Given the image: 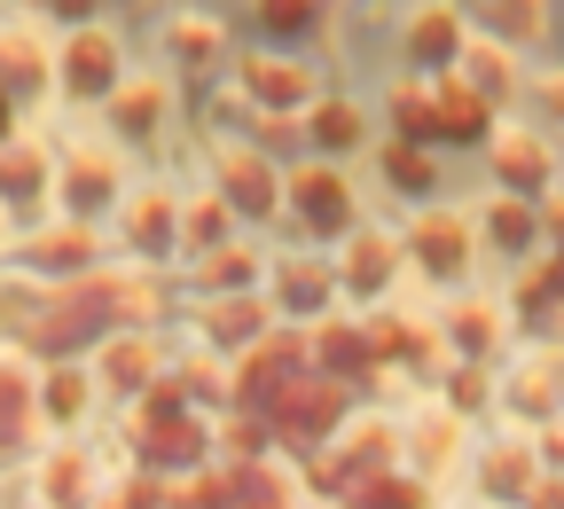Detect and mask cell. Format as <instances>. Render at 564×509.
<instances>
[{"mask_svg": "<svg viewBox=\"0 0 564 509\" xmlns=\"http://www.w3.org/2000/svg\"><path fill=\"white\" fill-rule=\"evenodd\" d=\"M337 408H345V385H337V377H314V385L291 377V385L274 392V423L291 431V440H314V431H329Z\"/></svg>", "mask_w": 564, "mask_h": 509, "instance_id": "1", "label": "cell"}, {"mask_svg": "<svg viewBox=\"0 0 564 509\" xmlns=\"http://www.w3.org/2000/svg\"><path fill=\"white\" fill-rule=\"evenodd\" d=\"M150 455H158V463H196V455H204V431H196L188 415H158V423H150Z\"/></svg>", "mask_w": 564, "mask_h": 509, "instance_id": "2", "label": "cell"}, {"mask_svg": "<svg viewBox=\"0 0 564 509\" xmlns=\"http://www.w3.org/2000/svg\"><path fill=\"white\" fill-rule=\"evenodd\" d=\"M352 509H423V486H408V478H361V486H352Z\"/></svg>", "mask_w": 564, "mask_h": 509, "instance_id": "3", "label": "cell"}, {"mask_svg": "<svg viewBox=\"0 0 564 509\" xmlns=\"http://www.w3.org/2000/svg\"><path fill=\"white\" fill-rule=\"evenodd\" d=\"M24 408H32L24 377H9V369H0V440H17V431H24Z\"/></svg>", "mask_w": 564, "mask_h": 509, "instance_id": "4", "label": "cell"}, {"mask_svg": "<svg viewBox=\"0 0 564 509\" xmlns=\"http://www.w3.org/2000/svg\"><path fill=\"white\" fill-rule=\"evenodd\" d=\"M525 470H533V463H525V447H502V455L486 463V486H494V494H518V486H525Z\"/></svg>", "mask_w": 564, "mask_h": 509, "instance_id": "5", "label": "cell"}, {"mask_svg": "<svg viewBox=\"0 0 564 509\" xmlns=\"http://www.w3.org/2000/svg\"><path fill=\"white\" fill-rule=\"evenodd\" d=\"M236 509H282V486H274L267 470H251V478L236 486Z\"/></svg>", "mask_w": 564, "mask_h": 509, "instance_id": "6", "label": "cell"}, {"mask_svg": "<svg viewBox=\"0 0 564 509\" xmlns=\"http://www.w3.org/2000/svg\"><path fill=\"white\" fill-rule=\"evenodd\" d=\"M423 259H432V267L447 274V267L463 259V236H455V228H423Z\"/></svg>", "mask_w": 564, "mask_h": 509, "instance_id": "7", "label": "cell"}, {"mask_svg": "<svg viewBox=\"0 0 564 509\" xmlns=\"http://www.w3.org/2000/svg\"><path fill=\"white\" fill-rule=\"evenodd\" d=\"M322 353H329V369H361V360H369V345H361V337H345V329H329Z\"/></svg>", "mask_w": 564, "mask_h": 509, "instance_id": "8", "label": "cell"}, {"mask_svg": "<svg viewBox=\"0 0 564 509\" xmlns=\"http://www.w3.org/2000/svg\"><path fill=\"white\" fill-rule=\"evenodd\" d=\"M329 188H337V181H306V204H314L322 228H337V196H329Z\"/></svg>", "mask_w": 564, "mask_h": 509, "instance_id": "9", "label": "cell"}, {"mask_svg": "<svg viewBox=\"0 0 564 509\" xmlns=\"http://www.w3.org/2000/svg\"><path fill=\"white\" fill-rule=\"evenodd\" d=\"M518 400H525V408H549V400H556V377H541V369H533V377L518 385Z\"/></svg>", "mask_w": 564, "mask_h": 509, "instance_id": "10", "label": "cell"}, {"mask_svg": "<svg viewBox=\"0 0 564 509\" xmlns=\"http://www.w3.org/2000/svg\"><path fill=\"white\" fill-rule=\"evenodd\" d=\"M251 314H259V306H228V314L212 322V329H220V337H251Z\"/></svg>", "mask_w": 564, "mask_h": 509, "instance_id": "11", "label": "cell"}, {"mask_svg": "<svg viewBox=\"0 0 564 509\" xmlns=\"http://www.w3.org/2000/svg\"><path fill=\"white\" fill-rule=\"evenodd\" d=\"M494 236H502V243H525L533 228H525V212H494Z\"/></svg>", "mask_w": 564, "mask_h": 509, "instance_id": "12", "label": "cell"}, {"mask_svg": "<svg viewBox=\"0 0 564 509\" xmlns=\"http://www.w3.org/2000/svg\"><path fill=\"white\" fill-rule=\"evenodd\" d=\"M525 501H533V509H564V486H533Z\"/></svg>", "mask_w": 564, "mask_h": 509, "instance_id": "13", "label": "cell"}]
</instances>
